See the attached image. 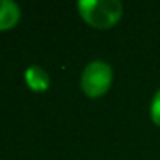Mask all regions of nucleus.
<instances>
[{"label":"nucleus","instance_id":"2","mask_svg":"<svg viewBox=\"0 0 160 160\" xmlns=\"http://www.w3.org/2000/svg\"><path fill=\"white\" fill-rule=\"evenodd\" d=\"M113 82V69L102 60H94L87 64L80 78L82 91L90 98L104 96Z\"/></svg>","mask_w":160,"mask_h":160},{"label":"nucleus","instance_id":"4","mask_svg":"<svg viewBox=\"0 0 160 160\" xmlns=\"http://www.w3.org/2000/svg\"><path fill=\"white\" fill-rule=\"evenodd\" d=\"M25 82L33 91H46L50 87L49 74L39 66H30L25 71Z\"/></svg>","mask_w":160,"mask_h":160},{"label":"nucleus","instance_id":"3","mask_svg":"<svg viewBox=\"0 0 160 160\" xmlns=\"http://www.w3.org/2000/svg\"><path fill=\"white\" fill-rule=\"evenodd\" d=\"M21 18L19 7L11 0H0V30L13 28Z\"/></svg>","mask_w":160,"mask_h":160},{"label":"nucleus","instance_id":"1","mask_svg":"<svg viewBox=\"0 0 160 160\" xmlns=\"http://www.w3.org/2000/svg\"><path fill=\"white\" fill-rule=\"evenodd\" d=\"M77 7L82 19L94 28H112L122 18L119 0H80Z\"/></svg>","mask_w":160,"mask_h":160},{"label":"nucleus","instance_id":"5","mask_svg":"<svg viewBox=\"0 0 160 160\" xmlns=\"http://www.w3.org/2000/svg\"><path fill=\"white\" fill-rule=\"evenodd\" d=\"M151 118H152L154 124H157L160 127V88L154 94L152 102H151Z\"/></svg>","mask_w":160,"mask_h":160}]
</instances>
